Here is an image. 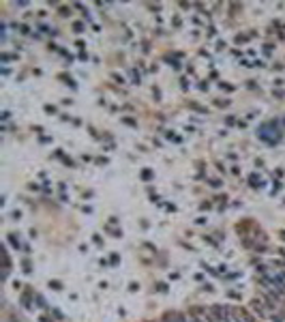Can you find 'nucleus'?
<instances>
[{
  "label": "nucleus",
  "mask_w": 285,
  "mask_h": 322,
  "mask_svg": "<svg viewBox=\"0 0 285 322\" xmlns=\"http://www.w3.org/2000/svg\"><path fill=\"white\" fill-rule=\"evenodd\" d=\"M191 322H201V320H197V318H193V320H191Z\"/></svg>",
  "instance_id": "nucleus-1"
}]
</instances>
